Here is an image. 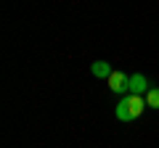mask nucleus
<instances>
[{
    "label": "nucleus",
    "mask_w": 159,
    "mask_h": 148,
    "mask_svg": "<svg viewBox=\"0 0 159 148\" xmlns=\"http://www.w3.org/2000/svg\"><path fill=\"white\" fill-rule=\"evenodd\" d=\"M143 108H146L143 95H122V101H119L117 108H114V114H117V119H122V122H133V119H138V116L143 114Z\"/></svg>",
    "instance_id": "f257e3e1"
},
{
    "label": "nucleus",
    "mask_w": 159,
    "mask_h": 148,
    "mask_svg": "<svg viewBox=\"0 0 159 148\" xmlns=\"http://www.w3.org/2000/svg\"><path fill=\"white\" fill-rule=\"evenodd\" d=\"M109 87H111L114 93H117V95H130V77H127V74H122V72H111V77H109Z\"/></svg>",
    "instance_id": "f03ea898"
},
{
    "label": "nucleus",
    "mask_w": 159,
    "mask_h": 148,
    "mask_svg": "<svg viewBox=\"0 0 159 148\" xmlns=\"http://www.w3.org/2000/svg\"><path fill=\"white\" fill-rule=\"evenodd\" d=\"M148 93V80L143 74H133L130 77V95H143Z\"/></svg>",
    "instance_id": "7ed1b4c3"
},
{
    "label": "nucleus",
    "mask_w": 159,
    "mask_h": 148,
    "mask_svg": "<svg viewBox=\"0 0 159 148\" xmlns=\"http://www.w3.org/2000/svg\"><path fill=\"white\" fill-rule=\"evenodd\" d=\"M90 72L96 74V77H101V80H109V77H111V63L109 61H93V66H90Z\"/></svg>",
    "instance_id": "20e7f679"
},
{
    "label": "nucleus",
    "mask_w": 159,
    "mask_h": 148,
    "mask_svg": "<svg viewBox=\"0 0 159 148\" xmlns=\"http://www.w3.org/2000/svg\"><path fill=\"white\" fill-rule=\"evenodd\" d=\"M146 106H148V108H159V87H148V93H146Z\"/></svg>",
    "instance_id": "39448f33"
}]
</instances>
